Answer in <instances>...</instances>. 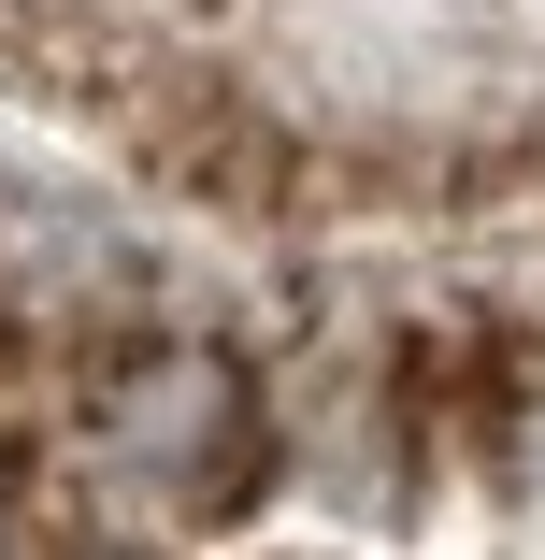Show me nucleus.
<instances>
[{
    "instance_id": "nucleus-1",
    "label": "nucleus",
    "mask_w": 545,
    "mask_h": 560,
    "mask_svg": "<svg viewBox=\"0 0 545 560\" xmlns=\"http://www.w3.org/2000/svg\"><path fill=\"white\" fill-rule=\"evenodd\" d=\"M86 460L173 503V517H230L259 475H273V417H259V374L230 346H130L86 402Z\"/></svg>"
},
{
    "instance_id": "nucleus-2",
    "label": "nucleus",
    "mask_w": 545,
    "mask_h": 560,
    "mask_svg": "<svg viewBox=\"0 0 545 560\" xmlns=\"http://www.w3.org/2000/svg\"><path fill=\"white\" fill-rule=\"evenodd\" d=\"M72 560H116V546H72Z\"/></svg>"
}]
</instances>
